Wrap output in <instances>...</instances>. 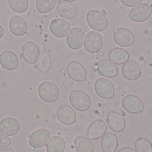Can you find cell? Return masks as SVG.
<instances>
[{
	"label": "cell",
	"instance_id": "obj_1",
	"mask_svg": "<svg viewBox=\"0 0 152 152\" xmlns=\"http://www.w3.org/2000/svg\"><path fill=\"white\" fill-rule=\"evenodd\" d=\"M69 99L71 105L78 111H86L91 106V101L89 95L81 90L71 91Z\"/></svg>",
	"mask_w": 152,
	"mask_h": 152
},
{
	"label": "cell",
	"instance_id": "obj_2",
	"mask_svg": "<svg viewBox=\"0 0 152 152\" xmlns=\"http://www.w3.org/2000/svg\"><path fill=\"white\" fill-rule=\"evenodd\" d=\"M38 94L45 102L53 103L58 99L60 92L58 87L55 84L50 81H44L38 86Z\"/></svg>",
	"mask_w": 152,
	"mask_h": 152
},
{
	"label": "cell",
	"instance_id": "obj_3",
	"mask_svg": "<svg viewBox=\"0 0 152 152\" xmlns=\"http://www.w3.org/2000/svg\"><path fill=\"white\" fill-rule=\"evenodd\" d=\"M86 20L89 26L93 30L97 32L104 31L108 26L107 18L99 11H89L87 13Z\"/></svg>",
	"mask_w": 152,
	"mask_h": 152
},
{
	"label": "cell",
	"instance_id": "obj_4",
	"mask_svg": "<svg viewBox=\"0 0 152 152\" xmlns=\"http://www.w3.org/2000/svg\"><path fill=\"white\" fill-rule=\"evenodd\" d=\"M94 90L96 94L104 99H110L115 93L113 84L109 79L101 78L96 80L94 84Z\"/></svg>",
	"mask_w": 152,
	"mask_h": 152
},
{
	"label": "cell",
	"instance_id": "obj_5",
	"mask_svg": "<svg viewBox=\"0 0 152 152\" xmlns=\"http://www.w3.org/2000/svg\"><path fill=\"white\" fill-rule=\"evenodd\" d=\"M103 43L102 37L99 33L96 31H90L85 37L84 48L89 53H96L102 49Z\"/></svg>",
	"mask_w": 152,
	"mask_h": 152
},
{
	"label": "cell",
	"instance_id": "obj_6",
	"mask_svg": "<svg viewBox=\"0 0 152 152\" xmlns=\"http://www.w3.org/2000/svg\"><path fill=\"white\" fill-rule=\"evenodd\" d=\"M152 12L151 8L150 5L146 4H140L130 10L129 18L134 22H143L150 18Z\"/></svg>",
	"mask_w": 152,
	"mask_h": 152
},
{
	"label": "cell",
	"instance_id": "obj_7",
	"mask_svg": "<svg viewBox=\"0 0 152 152\" xmlns=\"http://www.w3.org/2000/svg\"><path fill=\"white\" fill-rule=\"evenodd\" d=\"M135 37L132 31L126 28L118 29L113 34V40L118 45L123 47L131 46Z\"/></svg>",
	"mask_w": 152,
	"mask_h": 152
},
{
	"label": "cell",
	"instance_id": "obj_8",
	"mask_svg": "<svg viewBox=\"0 0 152 152\" xmlns=\"http://www.w3.org/2000/svg\"><path fill=\"white\" fill-rule=\"evenodd\" d=\"M85 33L79 27L72 28L66 37V43L72 50H76L82 47L85 39Z\"/></svg>",
	"mask_w": 152,
	"mask_h": 152
},
{
	"label": "cell",
	"instance_id": "obj_9",
	"mask_svg": "<svg viewBox=\"0 0 152 152\" xmlns=\"http://www.w3.org/2000/svg\"><path fill=\"white\" fill-rule=\"evenodd\" d=\"M50 137V132L47 129H39L31 134L28 140V143L33 148H42L47 144Z\"/></svg>",
	"mask_w": 152,
	"mask_h": 152
},
{
	"label": "cell",
	"instance_id": "obj_10",
	"mask_svg": "<svg viewBox=\"0 0 152 152\" xmlns=\"http://www.w3.org/2000/svg\"><path fill=\"white\" fill-rule=\"evenodd\" d=\"M122 105L124 109L130 113H140L144 109L143 103L140 98L132 95H129L124 97Z\"/></svg>",
	"mask_w": 152,
	"mask_h": 152
},
{
	"label": "cell",
	"instance_id": "obj_11",
	"mask_svg": "<svg viewBox=\"0 0 152 152\" xmlns=\"http://www.w3.org/2000/svg\"><path fill=\"white\" fill-rule=\"evenodd\" d=\"M121 73L123 77L127 80L135 81L140 77L142 71L137 62L134 61L129 60L122 65Z\"/></svg>",
	"mask_w": 152,
	"mask_h": 152
},
{
	"label": "cell",
	"instance_id": "obj_12",
	"mask_svg": "<svg viewBox=\"0 0 152 152\" xmlns=\"http://www.w3.org/2000/svg\"><path fill=\"white\" fill-rule=\"evenodd\" d=\"M70 29L69 23L62 19H55L50 24L51 33L58 38H63L66 36Z\"/></svg>",
	"mask_w": 152,
	"mask_h": 152
},
{
	"label": "cell",
	"instance_id": "obj_13",
	"mask_svg": "<svg viewBox=\"0 0 152 152\" xmlns=\"http://www.w3.org/2000/svg\"><path fill=\"white\" fill-rule=\"evenodd\" d=\"M56 114L58 120L64 125H71L75 121V112L69 105L67 104L61 105L57 109Z\"/></svg>",
	"mask_w": 152,
	"mask_h": 152
},
{
	"label": "cell",
	"instance_id": "obj_14",
	"mask_svg": "<svg viewBox=\"0 0 152 152\" xmlns=\"http://www.w3.org/2000/svg\"><path fill=\"white\" fill-rule=\"evenodd\" d=\"M22 54L25 61L29 64L37 62L40 56V51L37 46L31 42L26 43L22 49Z\"/></svg>",
	"mask_w": 152,
	"mask_h": 152
},
{
	"label": "cell",
	"instance_id": "obj_15",
	"mask_svg": "<svg viewBox=\"0 0 152 152\" xmlns=\"http://www.w3.org/2000/svg\"><path fill=\"white\" fill-rule=\"evenodd\" d=\"M67 71L70 78L74 81L83 82L86 77V70L83 66L76 61L70 62L67 67Z\"/></svg>",
	"mask_w": 152,
	"mask_h": 152
},
{
	"label": "cell",
	"instance_id": "obj_16",
	"mask_svg": "<svg viewBox=\"0 0 152 152\" xmlns=\"http://www.w3.org/2000/svg\"><path fill=\"white\" fill-rule=\"evenodd\" d=\"M58 13L59 16L67 20H72L75 18L77 15V10L73 4L60 1L57 6Z\"/></svg>",
	"mask_w": 152,
	"mask_h": 152
},
{
	"label": "cell",
	"instance_id": "obj_17",
	"mask_svg": "<svg viewBox=\"0 0 152 152\" xmlns=\"http://www.w3.org/2000/svg\"><path fill=\"white\" fill-rule=\"evenodd\" d=\"M0 63L7 70H15L18 66V59L13 52L4 51L0 54Z\"/></svg>",
	"mask_w": 152,
	"mask_h": 152
},
{
	"label": "cell",
	"instance_id": "obj_18",
	"mask_svg": "<svg viewBox=\"0 0 152 152\" xmlns=\"http://www.w3.org/2000/svg\"><path fill=\"white\" fill-rule=\"evenodd\" d=\"M9 28L11 32L16 36L24 35L27 30V24L24 19L18 16L11 17L9 23Z\"/></svg>",
	"mask_w": 152,
	"mask_h": 152
},
{
	"label": "cell",
	"instance_id": "obj_19",
	"mask_svg": "<svg viewBox=\"0 0 152 152\" xmlns=\"http://www.w3.org/2000/svg\"><path fill=\"white\" fill-rule=\"evenodd\" d=\"M107 130V126L103 120H97L93 121L88 129L87 136L89 139L96 140L104 135Z\"/></svg>",
	"mask_w": 152,
	"mask_h": 152
},
{
	"label": "cell",
	"instance_id": "obj_20",
	"mask_svg": "<svg viewBox=\"0 0 152 152\" xmlns=\"http://www.w3.org/2000/svg\"><path fill=\"white\" fill-rule=\"evenodd\" d=\"M97 69L102 76L107 78L115 77L118 75L117 66L107 59H103L97 63Z\"/></svg>",
	"mask_w": 152,
	"mask_h": 152
},
{
	"label": "cell",
	"instance_id": "obj_21",
	"mask_svg": "<svg viewBox=\"0 0 152 152\" xmlns=\"http://www.w3.org/2000/svg\"><path fill=\"white\" fill-rule=\"evenodd\" d=\"M20 129L18 121L13 118H5L0 122V131L6 135H15L18 133Z\"/></svg>",
	"mask_w": 152,
	"mask_h": 152
},
{
	"label": "cell",
	"instance_id": "obj_22",
	"mask_svg": "<svg viewBox=\"0 0 152 152\" xmlns=\"http://www.w3.org/2000/svg\"><path fill=\"white\" fill-rule=\"evenodd\" d=\"M107 122L109 128L115 132H120L124 129L126 126L125 119L120 113L111 111L108 113Z\"/></svg>",
	"mask_w": 152,
	"mask_h": 152
},
{
	"label": "cell",
	"instance_id": "obj_23",
	"mask_svg": "<svg viewBox=\"0 0 152 152\" xmlns=\"http://www.w3.org/2000/svg\"><path fill=\"white\" fill-rule=\"evenodd\" d=\"M101 143L103 152H115L118 147V138L115 134L108 132L103 136Z\"/></svg>",
	"mask_w": 152,
	"mask_h": 152
},
{
	"label": "cell",
	"instance_id": "obj_24",
	"mask_svg": "<svg viewBox=\"0 0 152 152\" xmlns=\"http://www.w3.org/2000/svg\"><path fill=\"white\" fill-rule=\"evenodd\" d=\"M109 58L114 64L121 65L127 61L129 59V55L126 50L121 48H116L110 52Z\"/></svg>",
	"mask_w": 152,
	"mask_h": 152
},
{
	"label": "cell",
	"instance_id": "obj_25",
	"mask_svg": "<svg viewBox=\"0 0 152 152\" xmlns=\"http://www.w3.org/2000/svg\"><path fill=\"white\" fill-rule=\"evenodd\" d=\"M74 145L77 152H94L93 142L85 137L78 136L75 138Z\"/></svg>",
	"mask_w": 152,
	"mask_h": 152
},
{
	"label": "cell",
	"instance_id": "obj_26",
	"mask_svg": "<svg viewBox=\"0 0 152 152\" xmlns=\"http://www.w3.org/2000/svg\"><path fill=\"white\" fill-rule=\"evenodd\" d=\"M66 148V142L60 136L52 137L46 145L47 152H63Z\"/></svg>",
	"mask_w": 152,
	"mask_h": 152
},
{
	"label": "cell",
	"instance_id": "obj_27",
	"mask_svg": "<svg viewBox=\"0 0 152 152\" xmlns=\"http://www.w3.org/2000/svg\"><path fill=\"white\" fill-rule=\"evenodd\" d=\"M56 3V0H37L36 2L37 10L41 14L48 13L54 9Z\"/></svg>",
	"mask_w": 152,
	"mask_h": 152
},
{
	"label": "cell",
	"instance_id": "obj_28",
	"mask_svg": "<svg viewBox=\"0 0 152 152\" xmlns=\"http://www.w3.org/2000/svg\"><path fill=\"white\" fill-rule=\"evenodd\" d=\"M8 2L11 9L17 13H24L28 8V2L27 0H9Z\"/></svg>",
	"mask_w": 152,
	"mask_h": 152
},
{
	"label": "cell",
	"instance_id": "obj_29",
	"mask_svg": "<svg viewBox=\"0 0 152 152\" xmlns=\"http://www.w3.org/2000/svg\"><path fill=\"white\" fill-rule=\"evenodd\" d=\"M135 149L137 152H152L151 143L144 138H139L137 140Z\"/></svg>",
	"mask_w": 152,
	"mask_h": 152
},
{
	"label": "cell",
	"instance_id": "obj_30",
	"mask_svg": "<svg viewBox=\"0 0 152 152\" xmlns=\"http://www.w3.org/2000/svg\"><path fill=\"white\" fill-rule=\"evenodd\" d=\"M50 59L49 55L44 52L42 53L38 59V65L40 68L43 70H47L50 68Z\"/></svg>",
	"mask_w": 152,
	"mask_h": 152
},
{
	"label": "cell",
	"instance_id": "obj_31",
	"mask_svg": "<svg viewBox=\"0 0 152 152\" xmlns=\"http://www.w3.org/2000/svg\"><path fill=\"white\" fill-rule=\"evenodd\" d=\"M10 143V139L4 134L0 132V149L8 147Z\"/></svg>",
	"mask_w": 152,
	"mask_h": 152
},
{
	"label": "cell",
	"instance_id": "obj_32",
	"mask_svg": "<svg viewBox=\"0 0 152 152\" xmlns=\"http://www.w3.org/2000/svg\"><path fill=\"white\" fill-rule=\"evenodd\" d=\"M121 2L127 7H134L140 4L142 0H121Z\"/></svg>",
	"mask_w": 152,
	"mask_h": 152
},
{
	"label": "cell",
	"instance_id": "obj_33",
	"mask_svg": "<svg viewBox=\"0 0 152 152\" xmlns=\"http://www.w3.org/2000/svg\"><path fill=\"white\" fill-rule=\"evenodd\" d=\"M117 152H137V151L132 148L126 147V148H123L120 149Z\"/></svg>",
	"mask_w": 152,
	"mask_h": 152
},
{
	"label": "cell",
	"instance_id": "obj_34",
	"mask_svg": "<svg viewBox=\"0 0 152 152\" xmlns=\"http://www.w3.org/2000/svg\"><path fill=\"white\" fill-rule=\"evenodd\" d=\"M0 152H15L14 150L12 148H7L0 150Z\"/></svg>",
	"mask_w": 152,
	"mask_h": 152
},
{
	"label": "cell",
	"instance_id": "obj_35",
	"mask_svg": "<svg viewBox=\"0 0 152 152\" xmlns=\"http://www.w3.org/2000/svg\"><path fill=\"white\" fill-rule=\"evenodd\" d=\"M4 32L3 27L0 25V39L3 38L4 35Z\"/></svg>",
	"mask_w": 152,
	"mask_h": 152
},
{
	"label": "cell",
	"instance_id": "obj_36",
	"mask_svg": "<svg viewBox=\"0 0 152 152\" xmlns=\"http://www.w3.org/2000/svg\"><path fill=\"white\" fill-rule=\"evenodd\" d=\"M64 1L66 2H73L75 1L76 0H64Z\"/></svg>",
	"mask_w": 152,
	"mask_h": 152
}]
</instances>
